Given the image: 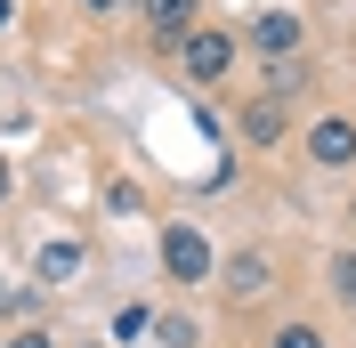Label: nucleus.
<instances>
[{
	"label": "nucleus",
	"instance_id": "nucleus-1",
	"mask_svg": "<svg viewBox=\"0 0 356 348\" xmlns=\"http://www.w3.org/2000/svg\"><path fill=\"white\" fill-rule=\"evenodd\" d=\"M162 276L170 283H202V276H219V260H211V243H202V227H162Z\"/></svg>",
	"mask_w": 356,
	"mask_h": 348
},
{
	"label": "nucleus",
	"instance_id": "nucleus-5",
	"mask_svg": "<svg viewBox=\"0 0 356 348\" xmlns=\"http://www.w3.org/2000/svg\"><path fill=\"white\" fill-rule=\"evenodd\" d=\"M138 17L154 24L162 41H186V33H195V17H202V0H138Z\"/></svg>",
	"mask_w": 356,
	"mask_h": 348
},
{
	"label": "nucleus",
	"instance_id": "nucleus-11",
	"mask_svg": "<svg viewBox=\"0 0 356 348\" xmlns=\"http://www.w3.org/2000/svg\"><path fill=\"white\" fill-rule=\"evenodd\" d=\"M8 348H57V332H41V324H24V332H17V340H8Z\"/></svg>",
	"mask_w": 356,
	"mask_h": 348
},
{
	"label": "nucleus",
	"instance_id": "nucleus-10",
	"mask_svg": "<svg viewBox=\"0 0 356 348\" xmlns=\"http://www.w3.org/2000/svg\"><path fill=\"white\" fill-rule=\"evenodd\" d=\"M267 348H324V332H316V324H284Z\"/></svg>",
	"mask_w": 356,
	"mask_h": 348
},
{
	"label": "nucleus",
	"instance_id": "nucleus-3",
	"mask_svg": "<svg viewBox=\"0 0 356 348\" xmlns=\"http://www.w3.org/2000/svg\"><path fill=\"white\" fill-rule=\"evenodd\" d=\"M308 162H316V171H348V162H356V122H348V113L308 122Z\"/></svg>",
	"mask_w": 356,
	"mask_h": 348
},
{
	"label": "nucleus",
	"instance_id": "nucleus-13",
	"mask_svg": "<svg viewBox=\"0 0 356 348\" xmlns=\"http://www.w3.org/2000/svg\"><path fill=\"white\" fill-rule=\"evenodd\" d=\"M8 24H17V0H0V33H8Z\"/></svg>",
	"mask_w": 356,
	"mask_h": 348
},
{
	"label": "nucleus",
	"instance_id": "nucleus-4",
	"mask_svg": "<svg viewBox=\"0 0 356 348\" xmlns=\"http://www.w3.org/2000/svg\"><path fill=\"white\" fill-rule=\"evenodd\" d=\"M219 283H227V300H259V292H275V260L267 251H235L219 267Z\"/></svg>",
	"mask_w": 356,
	"mask_h": 348
},
{
	"label": "nucleus",
	"instance_id": "nucleus-9",
	"mask_svg": "<svg viewBox=\"0 0 356 348\" xmlns=\"http://www.w3.org/2000/svg\"><path fill=\"white\" fill-rule=\"evenodd\" d=\"M332 292H340V308H356V251L332 260Z\"/></svg>",
	"mask_w": 356,
	"mask_h": 348
},
{
	"label": "nucleus",
	"instance_id": "nucleus-15",
	"mask_svg": "<svg viewBox=\"0 0 356 348\" xmlns=\"http://www.w3.org/2000/svg\"><path fill=\"white\" fill-rule=\"evenodd\" d=\"M89 348H97V340H89Z\"/></svg>",
	"mask_w": 356,
	"mask_h": 348
},
{
	"label": "nucleus",
	"instance_id": "nucleus-2",
	"mask_svg": "<svg viewBox=\"0 0 356 348\" xmlns=\"http://www.w3.org/2000/svg\"><path fill=\"white\" fill-rule=\"evenodd\" d=\"M227 65H235V33L195 24V33H186V81H227Z\"/></svg>",
	"mask_w": 356,
	"mask_h": 348
},
{
	"label": "nucleus",
	"instance_id": "nucleus-8",
	"mask_svg": "<svg viewBox=\"0 0 356 348\" xmlns=\"http://www.w3.org/2000/svg\"><path fill=\"white\" fill-rule=\"evenodd\" d=\"M33 276L57 292V283H73L81 276V243H41V260H33Z\"/></svg>",
	"mask_w": 356,
	"mask_h": 348
},
{
	"label": "nucleus",
	"instance_id": "nucleus-7",
	"mask_svg": "<svg viewBox=\"0 0 356 348\" xmlns=\"http://www.w3.org/2000/svg\"><path fill=\"white\" fill-rule=\"evenodd\" d=\"M284 130H291L284 97H251V106H243V138H251V146H275Z\"/></svg>",
	"mask_w": 356,
	"mask_h": 348
},
{
	"label": "nucleus",
	"instance_id": "nucleus-12",
	"mask_svg": "<svg viewBox=\"0 0 356 348\" xmlns=\"http://www.w3.org/2000/svg\"><path fill=\"white\" fill-rule=\"evenodd\" d=\"M81 8H89V17H113V8H122V0H81Z\"/></svg>",
	"mask_w": 356,
	"mask_h": 348
},
{
	"label": "nucleus",
	"instance_id": "nucleus-6",
	"mask_svg": "<svg viewBox=\"0 0 356 348\" xmlns=\"http://www.w3.org/2000/svg\"><path fill=\"white\" fill-rule=\"evenodd\" d=\"M251 49H259V57H291V49H300V17H284V8L251 17Z\"/></svg>",
	"mask_w": 356,
	"mask_h": 348
},
{
	"label": "nucleus",
	"instance_id": "nucleus-14",
	"mask_svg": "<svg viewBox=\"0 0 356 348\" xmlns=\"http://www.w3.org/2000/svg\"><path fill=\"white\" fill-rule=\"evenodd\" d=\"M348 219H356V203H348Z\"/></svg>",
	"mask_w": 356,
	"mask_h": 348
}]
</instances>
